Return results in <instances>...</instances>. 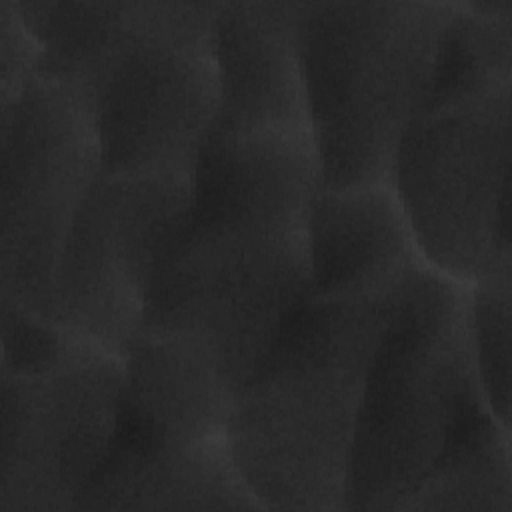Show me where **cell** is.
<instances>
[{"mask_svg": "<svg viewBox=\"0 0 512 512\" xmlns=\"http://www.w3.org/2000/svg\"><path fill=\"white\" fill-rule=\"evenodd\" d=\"M320 188L312 128L212 132L194 168L190 220L300 218Z\"/></svg>", "mask_w": 512, "mask_h": 512, "instance_id": "obj_11", "label": "cell"}, {"mask_svg": "<svg viewBox=\"0 0 512 512\" xmlns=\"http://www.w3.org/2000/svg\"><path fill=\"white\" fill-rule=\"evenodd\" d=\"M490 414L470 334V286L422 264L366 372L344 510H400L462 430Z\"/></svg>", "mask_w": 512, "mask_h": 512, "instance_id": "obj_5", "label": "cell"}, {"mask_svg": "<svg viewBox=\"0 0 512 512\" xmlns=\"http://www.w3.org/2000/svg\"><path fill=\"white\" fill-rule=\"evenodd\" d=\"M220 6L62 2L50 30V64L94 106L102 172L194 174L220 102Z\"/></svg>", "mask_w": 512, "mask_h": 512, "instance_id": "obj_3", "label": "cell"}, {"mask_svg": "<svg viewBox=\"0 0 512 512\" xmlns=\"http://www.w3.org/2000/svg\"><path fill=\"white\" fill-rule=\"evenodd\" d=\"M512 270L470 286V334L486 408L510 428V314Z\"/></svg>", "mask_w": 512, "mask_h": 512, "instance_id": "obj_15", "label": "cell"}, {"mask_svg": "<svg viewBox=\"0 0 512 512\" xmlns=\"http://www.w3.org/2000/svg\"><path fill=\"white\" fill-rule=\"evenodd\" d=\"M310 288L308 216L190 220L122 352L120 430L224 434L236 396Z\"/></svg>", "mask_w": 512, "mask_h": 512, "instance_id": "obj_1", "label": "cell"}, {"mask_svg": "<svg viewBox=\"0 0 512 512\" xmlns=\"http://www.w3.org/2000/svg\"><path fill=\"white\" fill-rule=\"evenodd\" d=\"M400 510H512L510 428L478 416L408 492Z\"/></svg>", "mask_w": 512, "mask_h": 512, "instance_id": "obj_14", "label": "cell"}, {"mask_svg": "<svg viewBox=\"0 0 512 512\" xmlns=\"http://www.w3.org/2000/svg\"><path fill=\"white\" fill-rule=\"evenodd\" d=\"M510 102L512 74L436 78L390 174L424 264L466 286L512 270Z\"/></svg>", "mask_w": 512, "mask_h": 512, "instance_id": "obj_7", "label": "cell"}, {"mask_svg": "<svg viewBox=\"0 0 512 512\" xmlns=\"http://www.w3.org/2000/svg\"><path fill=\"white\" fill-rule=\"evenodd\" d=\"M192 204L194 174L100 172L66 238L44 322L122 354Z\"/></svg>", "mask_w": 512, "mask_h": 512, "instance_id": "obj_9", "label": "cell"}, {"mask_svg": "<svg viewBox=\"0 0 512 512\" xmlns=\"http://www.w3.org/2000/svg\"><path fill=\"white\" fill-rule=\"evenodd\" d=\"M102 172L90 98L34 72L0 100L2 302L44 320L66 238Z\"/></svg>", "mask_w": 512, "mask_h": 512, "instance_id": "obj_8", "label": "cell"}, {"mask_svg": "<svg viewBox=\"0 0 512 512\" xmlns=\"http://www.w3.org/2000/svg\"><path fill=\"white\" fill-rule=\"evenodd\" d=\"M296 8L298 0H222L214 24L220 102L212 132L310 128Z\"/></svg>", "mask_w": 512, "mask_h": 512, "instance_id": "obj_10", "label": "cell"}, {"mask_svg": "<svg viewBox=\"0 0 512 512\" xmlns=\"http://www.w3.org/2000/svg\"><path fill=\"white\" fill-rule=\"evenodd\" d=\"M0 512L74 510L120 430L122 354L2 304Z\"/></svg>", "mask_w": 512, "mask_h": 512, "instance_id": "obj_6", "label": "cell"}, {"mask_svg": "<svg viewBox=\"0 0 512 512\" xmlns=\"http://www.w3.org/2000/svg\"><path fill=\"white\" fill-rule=\"evenodd\" d=\"M74 510H262L240 476L224 434L118 438Z\"/></svg>", "mask_w": 512, "mask_h": 512, "instance_id": "obj_12", "label": "cell"}, {"mask_svg": "<svg viewBox=\"0 0 512 512\" xmlns=\"http://www.w3.org/2000/svg\"><path fill=\"white\" fill-rule=\"evenodd\" d=\"M42 46L24 22L16 0H0V100L14 96L38 72Z\"/></svg>", "mask_w": 512, "mask_h": 512, "instance_id": "obj_16", "label": "cell"}, {"mask_svg": "<svg viewBox=\"0 0 512 512\" xmlns=\"http://www.w3.org/2000/svg\"><path fill=\"white\" fill-rule=\"evenodd\" d=\"M308 238L310 292L348 286L422 260L390 182L320 188L308 210Z\"/></svg>", "mask_w": 512, "mask_h": 512, "instance_id": "obj_13", "label": "cell"}, {"mask_svg": "<svg viewBox=\"0 0 512 512\" xmlns=\"http://www.w3.org/2000/svg\"><path fill=\"white\" fill-rule=\"evenodd\" d=\"M422 264L310 292L236 396L224 440L262 510L346 508L366 372Z\"/></svg>", "mask_w": 512, "mask_h": 512, "instance_id": "obj_2", "label": "cell"}, {"mask_svg": "<svg viewBox=\"0 0 512 512\" xmlns=\"http://www.w3.org/2000/svg\"><path fill=\"white\" fill-rule=\"evenodd\" d=\"M454 0H298L296 32L322 188L390 182L426 106Z\"/></svg>", "mask_w": 512, "mask_h": 512, "instance_id": "obj_4", "label": "cell"}]
</instances>
